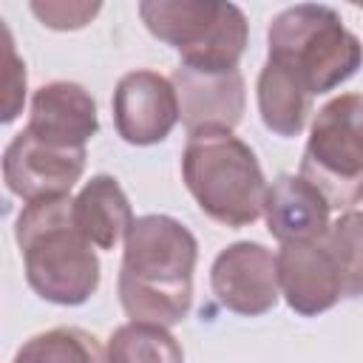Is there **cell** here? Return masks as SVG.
<instances>
[{
    "label": "cell",
    "mask_w": 363,
    "mask_h": 363,
    "mask_svg": "<svg viewBox=\"0 0 363 363\" xmlns=\"http://www.w3.org/2000/svg\"><path fill=\"white\" fill-rule=\"evenodd\" d=\"M196 235L173 216H139L125 238L119 267V303L136 323L173 326L193 303Z\"/></svg>",
    "instance_id": "cell-1"
},
{
    "label": "cell",
    "mask_w": 363,
    "mask_h": 363,
    "mask_svg": "<svg viewBox=\"0 0 363 363\" xmlns=\"http://www.w3.org/2000/svg\"><path fill=\"white\" fill-rule=\"evenodd\" d=\"M14 238L28 286L48 303L79 306L99 286V258L74 221V199H40L23 204Z\"/></svg>",
    "instance_id": "cell-2"
},
{
    "label": "cell",
    "mask_w": 363,
    "mask_h": 363,
    "mask_svg": "<svg viewBox=\"0 0 363 363\" xmlns=\"http://www.w3.org/2000/svg\"><path fill=\"white\" fill-rule=\"evenodd\" d=\"M182 179L201 213L224 227H247L264 213V170L233 130H193L182 150Z\"/></svg>",
    "instance_id": "cell-3"
},
{
    "label": "cell",
    "mask_w": 363,
    "mask_h": 363,
    "mask_svg": "<svg viewBox=\"0 0 363 363\" xmlns=\"http://www.w3.org/2000/svg\"><path fill=\"white\" fill-rule=\"evenodd\" d=\"M267 43L269 60L286 65L312 96L335 91L363 65L360 40L332 6L298 3L284 9L272 17Z\"/></svg>",
    "instance_id": "cell-4"
},
{
    "label": "cell",
    "mask_w": 363,
    "mask_h": 363,
    "mask_svg": "<svg viewBox=\"0 0 363 363\" xmlns=\"http://www.w3.org/2000/svg\"><path fill=\"white\" fill-rule=\"evenodd\" d=\"M145 28L182 54V65L196 71H235L250 23L235 3L224 0H145L139 3Z\"/></svg>",
    "instance_id": "cell-5"
},
{
    "label": "cell",
    "mask_w": 363,
    "mask_h": 363,
    "mask_svg": "<svg viewBox=\"0 0 363 363\" xmlns=\"http://www.w3.org/2000/svg\"><path fill=\"white\" fill-rule=\"evenodd\" d=\"M301 176L332 207L352 210L363 190V94L329 99L312 119Z\"/></svg>",
    "instance_id": "cell-6"
},
{
    "label": "cell",
    "mask_w": 363,
    "mask_h": 363,
    "mask_svg": "<svg viewBox=\"0 0 363 363\" xmlns=\"http://www.w3.org/2000/svg\"><path fill=\"white\" fill-rule=\"evenodd\" d=\"M85 170V147H60L31 130L14 133L3 153V182L26 204L68 196Z\"/></svg>",
    "instance_id": "cell-7"
},
{
    "label": "cell",
    "mask_w": 363,
    "mask_h": 363,
    "mask_svg": "<svg viewBox=\"0 0 363 363\" xmlns=\"http://www.w3.org/2000/svg\"><path fill=\"white\" fill-rule=\"evenodd\" d=\"M210 286L224 309L258 318L269 312L281 295L275 255L258 241H235L216 255Z\"/></svg>",
    "instance_id": "cell-8"
},
{
    "label": "cell",
    "mask_w": 363,
    "mask_h": 363,
    "mask_svg": "<svg viewBox=\"0 0 363 363\" xmlns=\"http://www.w3.org/2000/svg\"><path fill=\"white\" fill-rule=\"evenodd\" d=\"M111 105H113L116 133L136 147L164 142L176 128V122L182 119L173 82L147 68L125 74L116 82Z\"/></svg>",
    "instance_id": "cell-9"
},
{
    "label": "cell",
    "mask_w": 363,
    "mask_h": 363,
    "mask_svg": "<svg viewBox=\"0 0 363 363\" xmlns=\"http://www.w3.org/2000/svg\"><path fill=\"white\" fill-rule=\"evenodd\" d=\"M275 267H278V289L286 306L303 318L320 315L343 298L340 272L323 241L281 244L275 255Z\"/></svg>",
    "instance_id": "cell-10"
},
{
    "label": "cell",
    "mask_w": 363,
    "mask_h": 363,
    "mask_svg": "<svg viewBox=\"0 0 363 363\" xmlns=\"http://www.w3.org/2000/svg\"><path fill=\"white\" fill-rule=\"evenodd\" d=\"M170 82L176 88L179 113H182V125L187 128V133L201 130V128L233 130L241 122L247 94H244V77L238 68L210 74V71L179 65Z\"/></svg>",
    "instance_id": "cell-11"
},
{
    "label": "cell",
    "mask_w": 363,
    "mask_h": 363,
    "mask_svg": "<svg viewBox=\"0 0 363 363\" xmlns=\"http://www.w3.org/2000/svg\"><path fill=\"white\" fill-rule=\"evenodd\" d=\"M26 130L60 147H85L99 130L96 102L79 82H48L31 96Z\"/></svg>",
    "instance_id": "cell-12"
},
{
    "label": "cell",
    "mask_w": 363,
    "mask_h": 363,
    "mask_svg": "<svg viewBox=\"0 0 363 363\" xmlns=\"http://www.w3.org/2000/svg\"><path fill=\"white\" fill-rule=\"evenodd\" d=\"M329 199L301 173H284L267 187L264 218L272 238L281 244L320 241L329 230Z\"/></svg>",
    "instance_id": "cell-13"
},
{
    "label": "cell",
    "mask_w": 363,
    "mask_h": 363,
    "mask_svg": "<svg viewBox=\"0 0 363 363\" xmlns=\"http://www.w3.org/2000/svg\"><path fill=\"white\" fill-rule=\"evenodd\" d=\"M74 221L96 250H113L133 227V210L122 184L108 176H91L74 199Z\"/></svg>",
    "instance_id": "cell-14"
},
{
    "label": "cell",
    "mask_w": 363,
    "mask_h": 363,
    "mask_svg": "<svg viewBox=\"0 0 363 363\" xmlns=\"http://www.w3.org/2000/svg\"><path fill=\"white\" fill-rule=\"evenodd\" d=\"M258 113L264 128L284 139L298 136L312 113V94L303 88V82L286 65L269 57L258 74Z\"/></svg>",
    "instance_id": "cell-15"
},
{
    "label": "cell",
    "mask_w": 363,
    "mask_h": 363,
    "mask_svg": "<svg viewBox=\"0 0 363 363\" xmlns=\"http://www.w3.org/2000/svg\"><path fill=\"white\" fill-rule=\"evenodd\" d=\"M105 363H184V352L164 326L130 320L111 332Z\"/></svg>",
    "instance_id": "cell-16"
},
{
    "label": "cell",
    "mask_w": 363,
    "mask_h": 363,
    "mask_svg": "<svg viewBox=\"0 0 363 363\" xmlns=\"http://www.w3.org/2000/svg\"><path fill=\"white\" fill-rule=\"evenodd\" d=\"M11 363H105L99 343L79 326H57L28 337Z\"/></svg>",
    "instance_id": "cell-17"
},
{
    "label": "cell",
    "mask_w": 363,
    "mask_h": 363,
    "mask_svg": "<svg viewBox=\"0 0 363 363\" xmlns=\"http://www.w3.org/2000/svg\"><path fill=\"white\" fill-rule=\"evenodd\" d=\"M320 241L340 272L343 295H363V210H343L340 218L329 224Z\"/></svg>",
    "instance_id": "cell-18"
},
{
    "label": "cell",
    "mask_w": 363,
    "mask_h": 363,
    "mask_svg": "<svg viewBox=\"0 0 363 363\" xmlns=\"http://www.w3.org/2000/svg\"><path fill=\"white\" fill-rule=\"evenodd\" d=\"M99 3H31L34 17L54 31H77L99 14Z\"/></svg>",
    "instance_id": "cell-19"
},
{
    "label": "cell",
    "mask_w": 363,
    "mask_h": 363,
    "mask_svg": "<svg viewBox=\"0 0 363 363\" xmlns=\"http://www.w3.org/2000/svg\"><path fill=\"white\" fill-rule=\"evenodd\" d=\"M3 37H6V60H9V71H6V105H3V122H11L26 99V65L17 60L14 43H11V31L9 26H3Z\"/></svg>",
    "instance_id": "cell-20"
},
{
    "label": "cell",
    "mask_w": 363,
    "mask_h": 363,
    "mask_svg": "<svg viewBox=\"0 0 363 363\" xmlns=\"http://www.w3.org/2000/svg\"><path fill=\"white\" fill-rule=\"evenodd\" d=\"M357 210H363V190H360V199H357V204H354Z\"/></svg>",
    "instance_id": "cell-21"
}]
</instances>
